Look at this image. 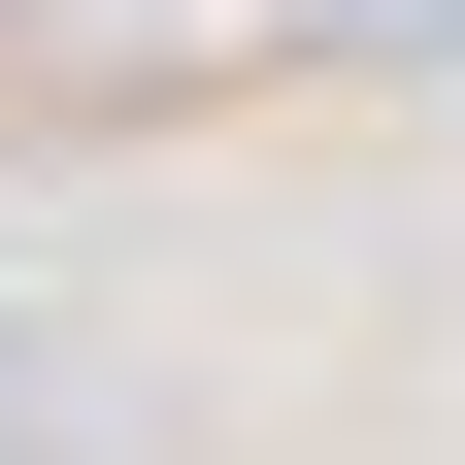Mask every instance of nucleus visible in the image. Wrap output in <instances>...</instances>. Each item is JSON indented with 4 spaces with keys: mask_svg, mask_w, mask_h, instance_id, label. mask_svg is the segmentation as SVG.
Masks as SVG:
<instances>
[{
    "mask_svg": "<svg viewBox=\"0 0 465 465\" xmlns=\"http://www.w3.org/2000/svg\"><path fill=\"white\" fill-rule=\"evenodd\" d=\"M0 465H67V366H34V332H0Z\"/></svg>",
    "mask_w": 465,
    "mask_h": 465,
    "instance_id": "nucleus-1",
    "label": "nucleus"
}]
</instances>
